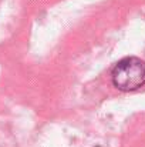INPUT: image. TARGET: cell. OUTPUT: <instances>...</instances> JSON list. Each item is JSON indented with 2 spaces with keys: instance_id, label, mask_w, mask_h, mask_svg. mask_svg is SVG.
Listing matches in <instances>:
<instances>
[{
  "instance_id": "cell-1",
  "label": "cell",
  "mask_w": 145,
  "mask_h": 147,
  "mask_svg": "<svg viewBox=\"0 0 145 147\" xmlns=\"http://www.w3.org/2000/svg\"><path fill=\"white\" fill-rule=\"evenodd\" d=\"M111 77L118 90H137L145 84V61L138 57H125L117 63Z\"/></svg>"
}]
</instances>
